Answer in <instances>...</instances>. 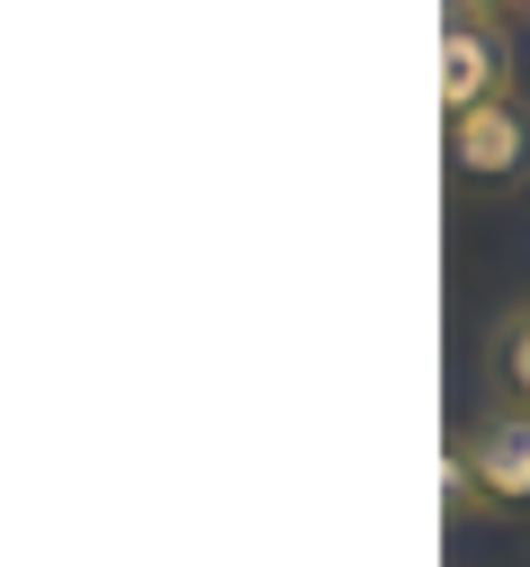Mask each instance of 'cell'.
<instances>
[{
  "label": "cell",
  "instance_id": "1",
  "mask_svg": "<svg viewBox=\"0 0 530 567\" xmlns=\"http://www.w3.org/2000/svg\"><path fill=\"white\" fill-rule=\"evenodd\" d=\"M449 514H530V414L521 405H486L477 423L449 433Z\"/></svg>",
  "mask_w": 530,
  "mask_h": 567
},
{
  "label": "cell",
  "instance_id": "2",
  "mask_svg": "<svg viewBox=\"0 0 530 567\" xmlns=\"http://www.w3.org/2000/svg\"><path fill=\"white\" fill-rule=\"evenodd\" d=\"M449 181H468V189L530 181V109H521V91L512 100H486L468 117H449Z\"/></svg>",
  "mask_w": 530,
  "mask_h": 567
},
{
  "label": "cell",
  "instance_id": "3",
  "mask_svg": "<svg viewBox=\"0 0 530 567\" xmlns=\"http://www.w3.org/2000/svg\"><path fill=\"white\" fill-rule=\"evenodd\" d=\"M486 100H512V37H503V19H449L440 28V109L468 117Z\"/></svg>",
  "mask_w": 530,
  "mask_h": 567
},
{
  "label": "cell",
  "instance_id": "4",
  "mask_svg": "<svg viewBox=\"0 0 530 567\" xmlns=\"http://www.w3.org/2000/svg\"><path fill=\"white\" fill-rule=\"evenodd\" d=\"M486 379H495V405H521L530 414V298H512L486 333Z\"/></svg>",
  "mask_w": 530,
  "mask_h": 567
},
{
  "label": "cell",
  "instance_id": "5",
  "mask_svg": "<svg viewBox=\"0 0 530 567\" xmlns=\"http://www.w3.org/2000/svg\"><path fill=\"white\" fill-rule=\"evenodd\" d=\"M449 19H503V0H449Z\"/></svg>",
  "mask_w": 530,
  "mask_h": 567
}]
</instances>
